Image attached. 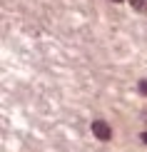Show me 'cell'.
Returning a JSON list of instances; mask_svg holds the SVG:
<instances>
[{
	"label": "cell",
	"mask_w": 147,
	"mask_h": 152,
	"mask_svg": "<svg viewBox=\"0 0 147 152\" xmlns=\"http://www.w3.org/2000/svg\"><path fill=\"white\" fill-rule=\"evenodd\" d=\"M92 135L97 137V140L107 142V140H112V127L105 122V120H95L92 122Z\"/></svg>",
	"instance_id": "obj_1"
},
{
	"label": "cell",
	"mask_w": 147,
	"mask_h": 152,
	"mask_svg": "<svg viewBox=\"0 0 147 152\" xmlns=\"http://www.w3.org/2000/svg\"><path fill=\"white\" fill-rule=\"evenodd\" d=\"M130 3H132V5H135V8H137V10H147V8H145V0H130Z\"/></svg>",
	"instance_id": "obj_2"
},
{
	"label": "cell",
	"mask_w": 147,
	"mask_h": 152,
	"mask_svg": "<svg viewBox=\"0 0 147 152\" xmlns=\"http://www.w3.org/2000/svg\"><path fill=\"white\" fill-rule=\"evenodd\" d=\"M140 92L147 95V80H140Z\"/></svg>",
	"instance_id": "obj_3"
},
{
	"label": "cell",
	"mask_w": 147,
	"mask_h": 152,
	"mask_svg": "<svg viewBox=\"0 0 147 152\" xmlns=\"http://www.w3.org/2000/svg\"><path fill=\"white\" fill-rule=\"evenodd\" d=\"M142 142H145V145H147V132H142Z\"/></svg>",
	"instance_id": "obj_4"
},
{
	"label": "cell",
	"mask_w": 147,
	"mask_h": 152,
	"mask_svg": "<svg viewBox=\"0 0 147 152\" xmlns=\"http://www.w3.org/2000/svg\"><path fill=\"white\" fill-rule=\"evenodd\" d=\"M112 3H120V0H112Z\"/></svg>",
	"instance_id": "obj_5"
}]
</instances>
